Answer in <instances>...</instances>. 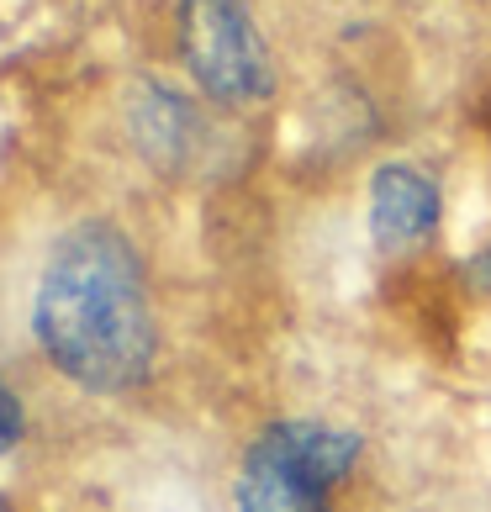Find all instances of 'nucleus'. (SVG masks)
Returning <instances> with one entry per match:
<instances>
[{"label": "nucleus", "instance_id": "0eeeda50", "mask_svg": "<svg viewBox=\"0 0 491 512\" xmlns=\"http://www.w3.org/2000/svg\"><path fill=\"white\" fill-rule=\"evenodd\" d=\"M0 512H11V507H6V497H0Z\"/></svg>", "mask_w": 491, "mask_h": 512}, {"label": "nucleus", "instance_id": "20e7f679", "mask_svg": "<svg viewBox=\"0 0 491 512\" xmlns=\"http://www.w3.org/2000/svg\"><path fill=\"white\" fill-rule=\"evenodd\" d=\"M444 227V185L412 159H386L375 164L365 185V233L370 249L386 259H412L423 254Z\"/></svg>", "mask_w": 491, "mask_h": 512}, {"label": "nucleus", "instance_id": "423d86ee", "mask_svg": "<svg viewBox=\"0 0 491 512\" xmlns=\"http://www.w3.org/2000/svg\"><path fill=\"white\" fill-rule=\"evenodd\" d=\"M22 439H27V407H22V396H16V386L0 375V460L22 449Z\"/></svg>", "mask_w": 491, "mask_h": 512}, {"label": "nucleus", "instance_id": "39448f33", "mask_svg": "<svg viewBox=\"0 0 491 512\" xmlns=\"http://www.w3.org/2000/svg\"><path fill=\"white\" fill-rule=\"evenodd\" d=\"M127 138L138 148V159L154 175H196L212 154V122L196 96L164 85V80H138L127 96Z\"/></svg>", "mask_w": 491, "mask_h": 512}, {"label": "nucleus", "instance_id": "f257e3e1", "mask_svg": "<svg viewBox=\"0 0 491 512\" xmlns=\"http://www.w3.org/2000/svg\"><path fill=\"white\" fill-rule=\"evenodd\" d=\"M32 338L48 365L90 396H132L154 381V286L117 222L85 217L53 238L32 291Z\"/></svg>", "mask_w": 491, "mask_h": 512}, {"label": "nucleus", "instance_id": "f03ea898", "mask_svg": "<svg viewBox=\"0 0 491 512\" xmlns=\"http://www.w3.org/2000/svg\"><path fill=\"white\" fill-rule=\"evenodd\" d=\"M365 454V433L344 417H270L254 428L233 465V512H344Z\"/></svg>", "mask_w": 491, "mask_h": 512}, {"label": "nucleus", "instance_id": "7ed1b4c3", "mask_svg": "<svg viewBox=\"0 0 491 512\" xmlns=\"http://www.w3.org/2000/svg\"><path fill=\"white\" fill-rule=\"evenodd\" d=\"M175 48L191 85L222 111H254L275 96V53L243 0H180Z\"/></svg>", "mask_w": 491, "mask_h": 512}]
</instances>
